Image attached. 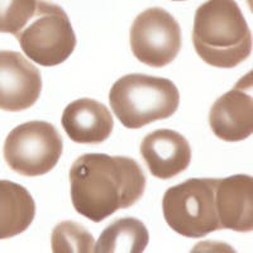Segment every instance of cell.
I'll return each mask as SVG.
<instances>
[{
  "mask_svg": "<svg viewBox=\"0 0 253 253\" xmlns=\"http://www.w3.org/2000/svg\"><path fill=\"white\" fill-rule=\"evenodd\" d=\"M70 182L76 211L99 223L138 202L147 180L133 158L86 153L71 166Z\"/></svg>",
  "mask_w": 253,
  "mask_h": 253,
  "instance_id": "1",
  "label": "cell"
},
{
  "mask_svg": "<svg viewBox=\"0 0 253 253\" xmlns=\"http://www.w3.org/2000/svg\"><path fill=\"white\" fill-rule=\"evenodd\" d=\"M193 43L205 63L233 69L252 52V33L236 0H208L194 19Z\"/></svg>",
  "mask_w": 253,
  "mask_h": 253,
  "instance_id": "2",
  "label": "cell"
},
{
  "mask_svg": "<svg viewBox=\"0 0 253 253\" xmlns=\"http://www.w3.org/2000/svg\"><path fill=\"white\" fill-rule=\"evenodd\" d=\"M109 101L126 128L138 129L172 117L180 104V92L169 79L132 74L115 81Z\"/></svg>",
  "mask_w": 253,
  "mask_h": 253,
  "instance_id": "3",
  "label": "cell"
},
{
  "mask_svg": "<svg viewBox=\"0 0 253 253\" xmlns=\"http://www.w3.org/2000/svg\"><path fill=\"white\" fill-rule=\"evenodd\" d=\"M216 181L218 178H190L165 193V220L176 233L203 238L220 229L215 207Z\"/></svg>",
  "mask_w": 253,
  "mask_h": 253,
  "instance_id": "4",
  "label": "cell"
},
{
  "mask_svg": "<svg viewBox=\"0 0 253 253\" xmlns=\"http://www.w3.org/2000/svg\"><path fill=\"white\" fill-rule=\"evenodd\" d=\"M15 37L27 57L46 67L65 62L76 47L66 12L46 0H37L35 14Z\"/></svg>",
  "mask_w": 253,
  "mask_h": 253,
  "instance_id": "5",
  "label": "cell"
},
{
  "mask_svg": "<svg viewBox=\"0 0 253 253\" xmlns=\"http://www.w3.org/2000/svg\"><path fill=\"white\" fill-rule=\"evenodd\" d=\"M62 137L51 123L32 121L9 133L4 158L14 172L27 177L46 175L60 161Z\"/></svg>",
  "mask_w": 253,
  "mask_h": 253,
  "instance_id": "6",
  "label": "cell"
},
{
  "mask_svg": "<svg viewBox=\"0 0 253 253\" xmlns=\"http://www.w3.org/2000/svg\"><path fill=\"white\" fill-rule=\"evenodd\" d=\"M181 46V28L177 20L162 8L146 9L130 27L133 55L147 66H167L177 57Z\"/></svg>",
  "mask_w": 253,
  "mask_h": 253,
  "instance_id": "7",
  "label": "cell"
},
{
  "mask_svg": "<svg viewBox=\"0 0 253 253\" xmlns=\"http://www.w3.org/2000/svg\"><path fill=\"white\" fill-rule=\"evenodd\" d=\"M41 91L40 70L19 52L0 51V109H28L37 103Z\"/></svg>",
  "mask_w": 253,
  "mask_h": 253,
  "instance_id": "8",
  "label": "cell"
},
{
  "mask_svg": "<svg viewBox=\"0 0 253 253\" xmlns=\"http://www.w3.org/2000/svg\"><path fill=\"white\" fill-rule=\"evenodd\" d=\"M210 128L218 138L239 142L253 133V96L251 74L241 79L233 89L213 104Z\"/></svg>",
  "mask_w": 253,
  "mask_h": 253,
  "instance_id": "9",
  "label": "cell"
},
{
  "mask_svg": "<svg viewBox=\"0 0 253 253\" xmlns=\"http://www.w3.org/2000/svg\"><path fill=\"white\" fill-rule=\"evenodd\" d=\"M215 207L220 229L247 233L253 229V178L234 175L218 178Z\"/></svg>",
  "mask_w": 253,
  "mask_h": 253,
  "instance_id": "10",
  "label": "cell"
},
{
  "mask_svg": "<svg viewBox=\"0 0 253 253\" xmlns=\"http://www.w3.org/2000/svg\"><path fill=\"white\" fill-rule=\"evenodd\" d=\"M141 155L155 177L169 180L184 172L191 162V148L184 135L157 129L144 137Z\"/></svg>",
  "mask_w": 253,
  "mask_h": 253,
  "instance_id": "11",
  "label": "cell"
},
{
  "mask_svg": "<svg viewBox=\"0 0 253 253\" xmlns=\"http://www.w3.org/2000/svg\"><path fill=\"white\" fill-rule=\"evenodd\" d=\"M62 126L71 141L98 144L107 141L113 132L114 121L104 104L84 98L69 104L62 114Z\"/></svg>",
  "mask_w": 253,
  "mask_h": 253,
  "instance_id": "12",
  "label": "cell"
},
{
  "mask_svg": "<svg viewBox=\"0 0 253 253\" xmlns=\"http://www.w3.org/2000/svg\"><path fill=\"white\" fill-rule=\"evenodd\" d=\"M36 215V203L28 190L8 180H0V239L23 233Z\"/></svg>",
  "mask_w": 253,
  "mask_h": 253,
  "instance_id": "13",
  "label": "cell"
},
{
  "mask_svg": "<svg viewBox=\"0 0 253 253\" xmlns=\"http://www.w3.org/2000/svg\"><path fill=\"white\" fill-rule=\"evenodd\" d=\"M150 234L146 225L135 218L115 220L100 234L94 246L96 253H141L146 250Z\"/></svg>",
  "mask_w": 253,
  "mask_h": 253,
  "instance_id": "14",
  "label": "cell"
},
{
  "mask_svg": "<svg viewBox=\"0 0 253 253\" xmlns=\"http://www.w3.org/2000/svg\"><path fill=\"white\" fill-rule=\"evenodd\" d=\"M52 251L55 253L94 252V238L75 221H62L52 232Z\"/></svg>",
  "mask_w": 253,
  "mask_h": 253,
  "instance_id": "15",
  "label": "cell"
},
{
  "mask_svg": "<svg viewBox=\"0 0 253 253\" xmlns=\"http://www.w3.org/2000/svg\"><path fill=\"white\" fill-rule=\"evenodd\" d=\"M37 0H0V33L17 35L33 17Z\"/></svg>",
  "mask_w": 253,
  "mask_h": 253,
  "instance_id": "16",
  "label": "cell"
},
{
  "mask_svg": "<svg viewBox=\"0 0 253 253\" xmlns=\"http://www.w3.org/2000/svg\"><path fill=\"white\" fill-rule=\"evenodd\" d=\"M173 1H184V0H173Z\"/></svg>",
  "mask_w": 253,
  "mask_h": 253,
  "instance_id": "17",
  "label": "cell"
}]
</instances>
